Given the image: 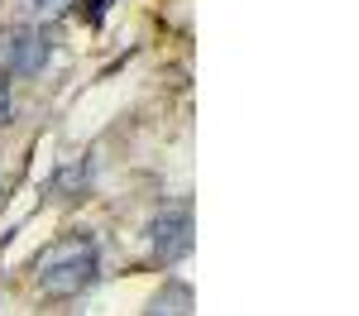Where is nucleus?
Instances as JSON below:
<instances>
[{"label":"nucleus","mask_w":359,"mask_h":316,"mask_svg":"<svg viewBox=\"0 0 359 316\" xmlns=\"http://www.w3.org/2000/svg\"><path fill=\"white\" fill-rule=\"evenodd\" d=\"M96 268H101L96 240L72 230V235H62L43 249V259L34 263V283H39L43 297H77L96 283Z\"/></svg>","instance_id":"obj_1"},{"label":"nucleus","mask_w":359,"mask_h":316,"mask_svg":"<svg viewBox=\"0 0 359 316\" xmlns=\"http://www.w3.org/2000/svg\"><path fill=\"white\" fill-rule=\"evenodd\" d=\"M192 254V206L168 201L163 211L149 221V259L154 263H177Z\"/></svg>","instance_id":"obj_2"},{"label":"nucleus","mask_w":359,"mask_h":316,"mask_svg":"<svg viewBox=\"0 0 359 316\" xmlns=\"http://www.w3.org/2000/svg\"><path fill=\"white\" fill-rule=\"evenodd\" d=\"M0 62L20 77H39L48 62V34L39 25H20L10 34H0Z\"/></svg>","instance_id":"obj_3"},{"label":"nucleus","mask_w":359,"mask_h":316,"mask_svg":"<svg viewBox=\"0 0 359 316\" xmlns=\"http://www.w3.org/2000/svg\"><path fill=\"white\" fill-rule=\"evenodd\" d=\"M144 316H192V283H163L154 297H149V307Z\"/></svg>","instance_id":"obj_4"},{"label":"nucleus","mask_w":359,"mask_h":316,"mask_svg":"<svg viewBox=\"0 0 359 316\" xmlns=\"http://www.w3.org/2000/svg\"><path fill=\"white\" fill-rule=\"evenodd\" d=\"M72 0H20V10H25L29 20H53V15H62Z\"/></svg>","instance_id":"obj_5"},{"label":"nucleus","mask_w":359,"mask_h":316,"mask_svg":"<svg viewBox=\"0 0 359 316\" xmlns=\"http://www.w3.org/2000/svg\"><path fill=\"white\" fill-rule=\"evenodd\" d=\"M5 120H10V86L0 82V125H5Z\"/></svg>","instance_id":"obj_6"}]
</instances>
